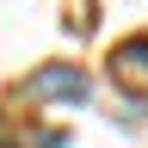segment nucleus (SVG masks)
I'll return each instance as SVG.
<instances>
[{
	"mask_svg": "<svg viewBox=\"0 0 148 148\" xmlns=\"http://www.w3.org/2000/svg\"><path fill=\"white\" fill-rule=\"evenodd\" d=\"M111 80H117L136 105H148V37H130V43L111 49Z\"/></svg>",
	"mask_w": 148,
	"mask_h": 148,
	"instance_id": "1",
	"label": "nucleus"
},
{
	"mask_svg": "<svg viewBox=\"0 0 148 148\" xmlns=\"http://www.w3.org/2000/svg\"><path fill=\"white\" fill-rule=\"evenodd\" d=\"M25 99H86V74L74 68V62H49V68H37L31 80H25Z\"/></svg>",
	"mask_w": 148,
	"mask_h": 148,
	"instance_id": "2",
	"label": "nucleus"
},
{
	"mask_svg": "<svg viewBox=\"0 0 148 148\" xmlns=\"http://www.w3.org/2000/svg\"><path fill=\"white\" fill-rule=\"evenodd\" d=\"M37 148H68V136H62V130H43V136H37Z\"/></svg>",
	"mask_w": 148,
	"mask_h": 148,
	"instance_id": "3",
	"label": "nucleus"
}]
</instances>
